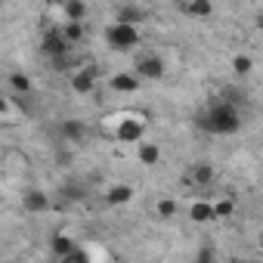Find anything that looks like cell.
Wrapping results in <instances>:
<instances>
[{"instance_id":"obj_1","label":"cell","mask_w":263,"mask_h":263,"mask_svg":"<svg viewBox=\"0 0 263 263\" xmlns=\"http://www.w3.org/2000/svg\"><path fill=\"white\" fill-rule=\"evenodd\" d=\"M149 124H152V115L143 111V108H118V111H108L99 121V134H105L108 140L124 143V146H130V143L137 146L146 137Z\"/></svg>"},{"instance_id":"obj_2","label":"cell","mask_w":263,"mask_h":263,"mask_svg":"<svg viewBox=\"0 0 263 263\" xmlns=\"http://www.w3.org/2000/svg\"><path fill=\"white\" fill-rule=\"evenodd\" d=\"M195 124L204 130V134H214V137H232L241 130L245 124V115H241V105L229 102L226 96L214 99L211 105H204L198 115H195Z\"/></svg>"},{"instance_id":"obj_3","label":"cell","mask_w":263,"mask_h":263,"mask_svg":"<svg viewBox=\"0 0 263 263\" xmlns=\"http://www.w3.org/2000/svg\"><path fill=\"white\" fill-rule=\"evenodd\" d=\"M102 41L115 53H130V50H137L143 44V34H140V25H127V22L111 19L105 25V31H102Z\"/></svg>"},{"instance_id":"obj_4","label":"cell","mask_w":263,"mask_h":263,"mask_svg":"<svg viewBox=\"0 0 263 263\" xmlns=\"http://www.w3.org/2000/svg\"><path fill=\"white\" fill-rule=\"evenodd\" d=\"M99 84V68L93 59H81L71 71H68V87L78 93V96H90Z\"/></svg>"},{"instance_id":"obj_5","label":"cell","mask_w":263,"mask_h":263,"mask_svg":"<svg viewBox=\"0 0 263 263\" xmlns=\"http://www.w3.org/2000/svg\"><path fill=\"white\" fill-rule=\"evenodd\" d=\"M134 71L143 78V81H161L167 74V62L158 56V53H140L137 62H134Z\"/></svg>"},{"instance_id":"obj_6","label":"cell","mask_w":263,"mask_h":263,"mask_svg":"<svg viewBox=\"0 0 263 263\" xmlns=\"http://www.w3.org/2000/svg\"><path fill=\"white\" fill-rule=\"evenodd\" d=\"M214 180H217V167L211 161H195L183 174V186H189V189H208Z\"/></svg>"},{"instance_id":"obj_7","label":"cell","mask_w":263,"mask_h":263,"mask_svg":"<svg viewBox=\"0 0 263 263\" xmlns=\"http://www.w3.org/2000/svg\"><path fill=\"white\" fill-rule=\"evenodd\" d=\"M56 137H59V143L81 146V143H87V137H90V127H87L84 121H78V118H62V121L56 124Z\"/></svg>"},{"instance_id":"obj_8","label":"cell","mask_w":263,"mask_h":263,"mask_svg":"<svg viewBox=\"0 0 263 263\" xmlns=\"http://www.w3.org/2000/svg\"><path fill=\"white\" fill-rule=\"evenodd\" d=\"M71 50H74V47L65 41V34H62V28H59V25L44 28V34H41V53H44L47 59L62 56V53H71Z\"/></svg>"},{"instance_id":"obj_9","label":"cell","mask_w":263,"mask_h":263,"mask_svg":"<svg viewBox=\"0 0 263 263\" xmlns=\"http://www.w3.org/2000/svg\"><path fill=\"white\" fill-rule=\"evenodd\" d=\"M50 254H53L56 260H62V263H71V260H84V254L78 251L74 238H68L65 232H56V235H53V241H50Z\"/></svg>"},{"instance_id":"obj_10","label":"cell","mask_w":263,"mask_h":263,"mask_svg":"<svg viewBox=\"0 0 263 263\" xmlns=\"http://www.w3.org/2000/svg\"><path fill=\"white\" fill-rule=\"evenodd\" d=\"M50 208H53V201H50V195H47L44 189L28 186V189L22 192V211H25V214H47Z\"/></svg>"},{"instance_id":"obj_11","label":"cell","mask_w":263,"mask_h":263,"mask_svg":"<svg viewBox=\"0 0 263 263\" xmlns=\"http://www.w3.org/2000/svg\"><path fill=\"white\" fill-rule=\"evenodd\" d=\"M140 84H143V78H140L134 68H130V71H115V74L108 78V90H111V93H121V96L137 93Z\"/></svg>"},{"instance_id":"obj_12","label":"cell","mask_w":263,"mask_h":263,"mask_svg":"<svg viewBox=\"0 0 263 263\" xmlns=\"http://www.w3.org/2000/svg\"><path fill=\"white\" fill-rule=\"evenodd\" d=\"M134 195H137V189L130 186V183H111V186L102 192V201H105L108 208H124V204L134 201Z\"/></svg>"},{"instance_id":"obj_13","label":"cell","mask_w":263,"mask_h":263,"mask_svg":"<svg viewBox=\"0 0 263 263\" xmlns=\"http://www.w3.org/2000/svg\"><path fill=\"white\" fill-rule=\"evenodd\" d=\"M115 19L118 22H127V25H146L149 22V10L140 7V4H121L115 10Z\"/></svg>"},{"instance_id":"obj_14","label":"cell","mask_w":263,"mask_h":263,"mask_svg":"<svg viewBox=\"0 0 263 263\" xmlns=\"http://www.w3.org/2000/svg\"><path fill=\"white\" fill-rule=\"evenodd\" d=\"M186 19H211L214 16V4L211 0H186V4L177 7Z\"/></svg>"},{"instance_id":"obj_15","label":"cell","mask_w":263,"mask_h":263,"mask_svg":"<svg viewBox=\"0 0 263 263\" xmlns=\"http://www.w3.org/2000/svg\"><path fill=\"white\" fill-rule=\"evenodd\" d=\"M137 161L146 164V167L161 164V146L152 143V140H140V143H137Z\"/></svg>"},{"instance_id":"obj_16","label":"cell","mask_w":263,"mask_h":263,"mask_svg":"<svg viewBox=\"0 0 263 263\" xmlns=\"http://www.w3.org/2000/svg\"><path fill=\"white\" fill-rule=\"evenodd\" d=\"M189 220H192V223H211V220H217V217H214V201L195 198V201L189 204Z\"/></svg>"},{"instance_id":"obj_17","label":"cell","mask_w":263,"mask_h":263,"mask_svg":"<svg viewBox=\"0 0 263 263\" xmlns=\"http://www.w3.org/2000/svg\"><path fill=\"white\" fill-rule=\"evenodd\" d=\"M7 87H10V93H16V96H28V93L34 90V81H31L25 71H10Z\"/></svg>"},{"instance_id":"obj_18","label":"cell","mask_w":263,"mask_h":263,"mask_svg":"<svg viewBox=\"0 0 263 263\" xmlns=\"http://www.w3.org/2000/svg\"><path fill=\"white\" fill-rule=\"evenodd\" d=\"M59 28H62L65 41H68L71 47H78V44H84V41H87V28H84V22H68V19H62V22H59Z\"/></svg>"},{"instance_id":"obj_19","label":"cell","mask_w":263,"mask_h":263,"mask_svg":"<svg viewBox=\"0 0 263 263\" xmlns=\"http://www.w3.org/2000/svg\"><path fill=\"white\" fill-rule=\"evenodd\" d=\"M59 13H62V19H68V22H84L87 13H90V7H87V0H68Z\"/></svg>"},{"instance_id":"obj_20","label":"cell","mask_w":263,"mask_h":263,"mask_svg":"<svg viewBox=\"0 0 263 263\" xmlns=\"http://www.w3.org/2000/svg\"><path fill=\"white\" fill-rule=\"evenodd\" d=\"M235 214V198L232 195H220L217 201H214V217L217 220H229Z\"/></svg>"},{"instance_id":"obj_21","label":"cell","mask_w":263,"mask_h":263,"mask_svg":"<svg viewBox=\"0 0 263 263\" xmlns=\"http://www.w3.org/2000/svg\"><path fill=\"white\" fill-rule=\"evenodd\" d=\"M177 211H180L177 198H158V201H155V214H158L161 220H171V217H177Z\"/></svg>"},{"instance_id":"obj_22","label":"cell","mask_w":263,"mask_h":263,"mask_svg":"<svg viewBox=\"0 0 263 263\" xmlns=\"http://www.w3.org/2000/svg\"><path fill=\"white\" fill-rule=\"evenodd\" d=\"M232 71H235L238 78H248V74L254 71V59H251V56H245V53L232 56Z\"/></svg>"},{"instance_id":"obj_23","label":"cell","mask_w":263,"mask_h":263,"mask_svg":"<svg viewBox=\"0 0 263 263\" xmlns=\"http://www.w3.org/2000/svg\"><path fill=\"white\" fill-rule=\"evenodd\" d=\"M56 164H59V167H71V164H74V146L59 143V149H56Z\"/></svg>"},{"instance_id":"obj_24","label":"cell","mask_w":263,"mask_h":263,"mask_svg":"<svg viewBox=\"0 0 263 263\" xmlns=\"http://www.w3.org/2000/svg\"><path fill=\"white\" fill-rule=\"evenodd\" d=\"M62 195H65L68 201H81V198L87 195V189H84L81 183H65V186H62Z\"/></svg>"},{"instance_id":"obj_25","label":"cell","mask_w":263,"mask_h":263,"mask_svg":"<svg viewBox=\"0 0 263 263\" xmlns=\"http://www.w3.org/2000/svg\"><path fill=\"white\" fill-rule=\"evenodd\" d=\"M65 4H68V0H47V7H50V10H62Z\"/></svg>"},{"instance_id":"obj_26","label":"cell","mask_w":263,"mask_h":263,"mask_svg":"<svg viewBox=\"0 0 263 263\" xmlns=\"http://www.w3.org/2000/svg\"><path fill=\"white\" fill-rule=\"evenodd\" d=\"M254 25H257V28H260V31H263V10H260V13H257V16H254Z\"/></svg>"},{"instance_id":"obj_27","label":"cell","mask_w":263,"mask_h":263,"mask_svg":"<svg viewBox=\"0 0 263 263\" xmlns=\"http://www.w3.org/2000/svg\"><path fill=\"white\" fill-rule=\"evenodd\" d=\"M257 245H260V251H263V235H260V238H257Z\"/></svg>"},{"instance_id":"obj_28","label":"cell","mask_w":263,"mask_h":263,"mask_svg":"<svg viewBox=\"0 0 263 263\" xmlns=\"http://www.w3.org/2000/svg\"><path fill=\"white\" fill-rule=\"evenodd\" d=\"M174 4H177V7H180V4H186V0H174Z\"/></svg>"}]
</instances>
